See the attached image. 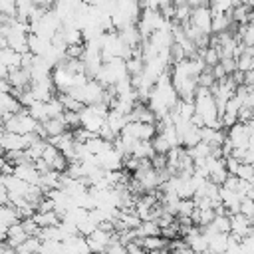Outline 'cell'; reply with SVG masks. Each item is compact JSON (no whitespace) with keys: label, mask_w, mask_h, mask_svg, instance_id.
<instances>
[{"label":"cell","mask_w":254,"mask_h":254,"mask_svg":"<svg viewBox=\"0 0 254 254\" xmlns=\"http://www.w3.org/2000/svg\"><path fill=\"white\" fill-rule=\"evenodd\" d=\"M73 71H69L65 65H64V60H60L54 67H52V73H50V79L56 87V91H67L71 85H73Z\"/></svg>","instance_id":"obj_1"},{"label":"cell","mask_w":254,"mask_h":254,"mask_svg":"<svg viewBox=\"0 0 254 254\" xmlns=\"http://www.w3.org/2000/svg\"><path fill=\"white\" fill-rule=\"evenodd\" d=\"M2 147H4V153H6V151L24 149V139H22V133L4 131V133H2Z\"/></svg>","instance_id":"obj_10"},{"label":"cell","mask_w":254,"mask_h":254,"mask_svg":"<svg viewBox=\"0 0 254 254\" xmlns=\"http://www.w3.org/2000/svg\"><path fill=\"white\" fill-rule=\"evenodd\" d=\"M125 69H127L129 75H139L143 71V60L141 58H135V56L127 58L125 60Z\"/></svg>","instance_id":"obj_17"},{"label":"cell","mask_w":254,"mask_h":254,"mask_svg":"<svg viewBox=\"0 0 254 254\" xmlns=\"http://www.w3.org/2000/svg\"><path fill=\"white\" fill-rule=\"evenodd\" d=\"M4 161H6V159H4V155H2V153H0V167H2V165H4Z\"/></svg>","instance_id":"obj_25"},{"label":"cell","mask_w":254,"mask_h":254,"mask_svg":"<svg viewBox=\"0 0 254 254\" xmlns=\"http://www.w3.org/2000/svg\"><path fill=\"white\" fill-rule=\"evenodd\" d=\"M30 91H32L34 99H40V101H48L52 95H56V87H54L50 77L40 79V81H32L30 83Z\"/></svg>","instance_id":"obj_6"},{"label":"cell","mask_w":254,"mask_h":254,"mask_svg":"<svg viewBox=\"0 0 254 254\" xmlns=\"http://www.w3.org/2000/svg\"><path fill=\"white\" fill-rule=\"evenodd\" d=\"M109 238H111V232L95 226L87 236H85V242L89 246V252H105L107 244H109Z\"/></svg>","instance_id":"obj_3"},{"label":"cell","mask_w":254,"mask_h":254,"mask_svg":"<svg viewBox=\"0 0 254 254\" xmlns=\"http://www.w3.org/2000/svg\"><path fill=\"white\" fill-rule=\"evenodd\" d=\"M236 62V69L238 71H246V69H252L254 67V54H252V46H246L244 52L240 56L234 58Z\"/></svg>","instance_id":"obj_12"},{"label":"cell","mask_w":254,"mask_h":254,"mask_svg":"<svg viewBox=\"0 0 254 254\" xmlns=\"http://www.w3.org/2000/svg\"><path fill=\"white\" fill-rule=\"evenodd\" d=\"M40 123H42V127H44V131H46V137L64 133V131L67 129L65 123H64V119H62V115H58V117H48V119H44V121H40Z\"/></svg>","instance_id":"obj_9"},{"label":"cell","mask_w":254,"mask_h":254,"mask_svg":"<svg viewBox=\"0 0 254 254\" xmlns=\"http://www.w3.org/2000/svg\"><path fill=\"white\" fill-rule=\"evenodd\" d=\"M26 236H28V234H26V230L22 228L20 220H16L14 224H10V226H8V230H6V240H4V242L14 250V248H16V246L26 238Z\"/></svg>","instance_id":"obj_8"},{"label":"cell","mask_w":254,"mask_h":254,"mask_svg":"<svg viewBox=\"0 0 254 254\" xmlns=\"http://www.w3.org/2000/svg\"><path fill=\"white\" fill-rule=\"evenodd\" d=\"M194 210V200L190 198H179L177 202V214L175 216H190V212Z\"/></svg>","instance_id":"obj_15"},{"label":"cell","mask_w":254,"mask_h":254,"mask_svg":"<svg viewBox=\"0 0 254 254\" xmlns=\"http://www.w3.org/2000/svg\"><path fill=\"white\" fill-rule=\"evenodd\" d=\"M14 175L22 181H26L28 185H38L40 181V173L34 167V161H20L14 165Z\"/></svg>","instance_id":"obj_4"},{"label":"cell","mask_w":254,"mask_h":254,"mask_svg":"<svg viewBox=\"0 0 254 254\" xmlns=\"http://www.w3.org/2000/svg\"><path fill=\"white\" fill-rule=\"evenodd\" d=\"M141 246L145 252H165L169 246V240L163 238L161 234H153V236H141L139 238Z\"/></svg>","instance_id":"obj_7"},{"label":"cell","mask_w":254,"mask_h":254,"mask_svg":"<svg viewBox=\"0 0 254 254\" xmlns=\"http://www.w3.org/2000/svg\"><path fill=\"white\" fill-rule=\"evenodd\" d=\"M234 175H236L238 179L254 181V169H252V165H250V163H238V167H236Z\"/></svg>","instance_id":"obj_19"},{"label":"cell","mask_w":254,"mask_h":254,"mask_svg":"<svg viewBox=\"0 0 254 254\" xmlns=\"http://www.w3.org/2000/svg\"><path fill=\"white\" fill-rule=\"evenodd\" d=\"M0 115H2V111H0Z\"/></svg>","instance_id":"obj_26"},{"label":"cell","mask_w":254,"mask_h":254,"mask_svg":"<svg viewBox=\"0 0 254 254\" xmlns=\"http://www.w3.org/2000/svg\"><path fill=\"white\" fill-rule=\"evenodd\" d=\"M220 64H222V67H224L226 75H230V73L236 69V62H234V58H222V60H220Z\"/></svg>","instance_id":"obj_23"},{"label":"cell","mask_w":254,"mask_h":254,"mask_svg":"<svg viewBox=\"0 0 254 254\" xmlns=\"http://www.w3.org/2000/svg\"><path fill=\"white\" fill-rule=\"evenodd\" d=\"M0 153L4 155V147H2V133H0Z\"/></svg>","instance_id":"obj_24"},{"label":"cell","mask_w":254,"mask_h":254,"mask_svg":"<svg viewBox=\"0 0 254 254\" xmlns=\"http://www.w3.org/2000/svg\"><path fill=\"white\" fill-rule=\"evenodd\" d=\"M210 224L218 232H230V218H228V214H214Z\"/></svg>","instance_id":"obj_18"},{"label":"cell","mask_w":254,"mask_h":254,"mask_svg":"<svg viewBox=\"0 0 254 254\" xmlns=\"http://www.w3.org/2000/svg\"><path fill=\"white\" fill-rule=\"evenodd\" d=\"M190 16V6L185 2V4H175V12H173V22L181 24L185 20H189Z\"/></svg>","instance_id":"obj_16"},{"label":"cell","mask_w":254,"mask_h":254,"mask_svg":"<svg viewBox=\"0 0 254 254\" xmlns=\"http://www.w3.org/2000/svg\"><path fill=\"white\" fill-rule=\"evenodd\" d=\"M210 20H212V12L206 4H198V6H192L190 8V16H189V22L198 28L200 32L204 34H210Z\"/></svg>","instance_id":"obj_2"},{"label":"cell","mask_w":254,"mask_h":254,"mask_svg":"<svg viewBox=\"0 0 254 254\" xmlns=\"http://www.w3.org/2000/svg\"><path fill=\"white\" fill-rule=\"evenodd\" d=\"M65 167H67V159H65L62 153H58V155H56V159L50 163V169H54V171H58V173H64V171H65Z\"/></svg>","instance_id":"obj_21"},{"label":"cell","mask_w":254,"mask_h":254,"mask_svg":"<svg viewBox=\"0 0 254 254\" xmlns=\"http://www.w3.org/2000/svg\"><path fill=\"white\" fill-rule=\"evenodd\" d=\"M38 250H40V238L38 236H26L14 248V252H38Z\"/></svg>","instance_id":"obj_14"},{"label":"cell","mask_w":254,"mask_h":254,"mask_svg":"<svg viewBox=\"0 0 254 254\" xmlns=\"http://www.w3.org/2000/svg\"><path fill=\"white\" fill-rule=\"evenodd\" d=\"M83 44H67L65 46V58H81Z\"/></svg>","instance_id":"obj_22"},{"label":"cell","mask_w":254,"mask_h":254,"mask_svg":"<svg viewBox=\"0 0 254 254\" xmlns=\"http://www.w3.org/2000/svg\"><path fill=\"white\" fill-rule=\"evenodd\" d=\"M230 218V232L236 234V236H246V234H254L252 232V218L244 216L242 212H234V214H228Z\"/></svg>","instance_id":"obj_5"},{"label":"cell","mask_w":254,"mask_h":254,"mask_svg":"<svg viewBox=\"0 0 254 254\" xmlns=\"http://www.w3.org/2000/svg\"><path fill=\"white\" fill-rule=\"evenodd\" d=\"M20 60H22V54H20V52H16V50H12V48H8V46L0 48V62H2L8 69L20 67Z\"/></svg>","instance_id":"obj_11"},{"label":"cell","mask_w":254,"mask_h":254,"mask_svg":"<svg viewBox=\"0 0 254 254\" xmlns=\"http://www.w3.org/2000/svg\"><path fill=\"white\" fill-rule=\"evenodd\" d=\"M200 141V127H196V125H190L185 133H183V137H181V145L183 147H192L194 143H198Z\"/></svg>","instance_id":"obj_13"},{"label":"cell","mask_w":254,"mask_h":254,"mask_svg":"<svg viewBox=\"0 0 254 254\" xmlns=\"http://www.w3.org/2000/svg\"><path fill=\"white\" fill-rule=\"evenodd\" d=\"M238 212H242V214L248 216V218H254V202H252V196H242V198H240Z\"/></svg>","instance_id":"obj_20"}]
</instances>
